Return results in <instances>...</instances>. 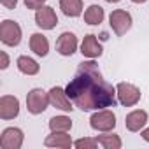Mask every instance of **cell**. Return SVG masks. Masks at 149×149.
I'll return each instance as SVG.
<instances>
[{"label":"cell","mask_w":149,"mask_h":149,"mask_svg":"<svg viewBox=\"0 0 149 149\" xmlns=\"http://www.w3.org/2000/svg\"><path fill=\"white\" fill-rule=\"evenodd\" d=\"M65 91L81 111H100L114 107L118 102L116 88L104 79L98 65L91 58L79 63L76 76L70 79Z\"/></svg>","instance_id":"1"},{"label":"cell","mask_w":149,"mask_h":149,"mask_svg":"<svg viewBox=\"0 0 149 149\" xmlns=\"http://www.w3.org/2000/svg\"><path fill=\"white\" fill-rule=\"evenodd\" d=\"M51 104L49 100V91H44L42 88H33L26 95V109L30 114H42L47 105Z\"/></svg>","instance_id":"2"},{"label":"cell","mask_w":149,"mask_h":149,"mask_svg":"<svg viewBox=\"0 0 149 149\" xmlns=\"http://www.w3.org/2000/svg\"><path fill=\"white\" fill-rule=\"evenodd\" d=\"M21 37H23V32H21V26L13 21V19H4L0 23V40L6 46H18L21 42Z\"/></svg>","instance_id":"3"},{"label":"cell","mask_w":149,"mask_h":149,"mask_svg":"<svg viewBox=\"0 0 149 149\" xmlns=\"http://www.w3.org/2000/svg\"><path fill=\"white\" fill-rule=\"evenodd\" d=\"M90 126L97 132H111L116 128V114L109 109H100L91 114Z\"/></svg>","instance_id":"4"},{"label":"cell","mask_w":149,"mask_h":149,"mask_svg":"<svg viewBox=\"0 0 149 149\" xmlns=\"http://www.w3.org/2000/svg\"><path fill=\"white\" fill-rule=\"evenodd\" d=\"M132 23H133L132 14H130L128 11H123V9H116V11H112L111 16H109V25H111L112 32H114L116 35H119V37L125 35V33L132 28Z\"/></svg>","instance_id":"5"},{"label":"cell","mask_w":149,"mask_h":149,"mask_svg":"<svg viewBox=\"0 0 149 149\" xmlns=\"http://www.w3.org/2000/svg\"><path fill=\"white\" fill-rule=\"evenodd\" d=\"M116 91H118V100H119V104L125 105V107H132V105L139 104V100H140V97H142L140 90H139L135 84H132V83H119V84L116 86Z\"/></svg>","instance_id":"6"},{"label":"cell","mask_w":149,"mask_h":149,"mask_svg":"<svg viewBox=\"0 0 149 149\" xmlns=\"http://www.w3.org/2000/svg\"><path fill=\"white\" fill-rule=\"evenodd\" d=\"M23 140H25L23 130L16 128V126L6 128L2 132V135H0V146L4 149H19L23 146Z\"/></svg>","instance_id":"7"},{"label":"cell","mask_w":149,"mask_h":149,"mask_svg":"<svg viewBox=\"0 0 149 149\" xmlns=\"http://www.w3.org/2000/svg\"><path fill=\"white\" fill-rule=\"evenodd\" d=\"M35 23L42 30H53L58 23V16H56L54 9L51 6H42L35 13Z\"/></svg>","instance_id":"8"},{"label":"cell","mask_w":149,"mask_h":149,"mask_svg":"<svg viewBox=\"0 0 149 149\" xmlns=\"http://www.w3.org/2000/svg\"><path fill=\"white\" fill-rule=\"evenodd\" d=\"M49 100H51V105L53 107H56V109H60L63 112H70L74 109L72 107L74 102L70 100V97L67 95V91L63 88H60V86H53L49 90Z\"/></svg>","instance_id":"9"},{"label":"cell","mask_w":149,"mask_h":149,"mask_svg":"<svg viewBox=\"0 0 149 149\" xmlns=\"http://www.w3.org/2000/svg\"><path fill=\"white\" fill-rule=\"evenodd\" d=\"M77 37L76 33H72V32H63L58 40H56V51L61 54V56H72L74 53L77 51Z\"/></svg>","instance_id":"10"},{"label":"cell","mask_w":149,"mask_h":149,"mask_svg":"<svg viewBox=\"0 0 149 149\" xmlns=\"http://www.w3.org/2000/svg\"><path fill=\"white\" fill-rule=\"evenodd\" d=\"M19 114V100L13 95H4L0 98V118L4 121L14 119Z\"/></svg>","instance_id":"11"},{"label":"cell","mask_w":149,"mask_h":149,"mask_svg":"<svg viewBox=\"0 0 149 149\" xmlns=\"http://www.w3.org/2000/svg\"><path fill=\"white\" fill-rule=\"evenodd\" d=\"M81 53H83V56L91 58V60H95V58L102 56L104 49H102V44L98 42L97 35L88 33V35L83 39V42H81Z\"/></svg>","instance_id":"12"},{"label":"cell","mask_w":149,"mask_h":149,"mask_svg":"<svg viewBox=\"0 0 149 149\" xmlns=\"http://www.w3.org/2000/svg\"><path fill=\"white\" fill-rule=\"evenodd\" d=\"M147 119H149L147 112L137 109V111H132L130 114H126L125 126H126V130H130V132H140V130H144V126L147 125Z\"/></svg>","instance_id":"13"},{"label":"cell","mask_w":149,"mask_h":149,"mask_svg":"<svg viewBox=\"0 0 149 149\" xmlns=\"http://www.w3.org/2000/svg\"><path fill=\"white\" fill-rule=\"evenodd\" d=\"M44 146L47 147H61V149H70L74 146L68 132H51L46 140H44Z\"/></svg>","instance_id":"14"},{"label":"cell","mask_w":149,"mask_h":149,"mask_svg":"<svg viewBox=\"0 0 149 149\" xmlns=\"http://www.w3.org/2000/svg\"><path fill=\"white\" fill-rule=\"evenodd\" d=\"M30 49L37 56H47V53H49V40H47V37L42 35V33H32V37H30Z\"/></svg>","instance_id":"15"},{"label":"cell","mask_w":149,"mask_h":149,"mask_svg":"<svg viewBox=\"0 0 149 149\" xmlns=\"http://www.w3.org/2000/svg\"><path fill=\"white\" fill-rule=\"evenodd\" d=\"M16 65H18V70L21 74H25V76H35V74H39V70H40V65L33 58L25 56V54L16 60Z\"/></svg>","instance_id":"16"},{"label":"cell","mask_w":149,"mask_h":149,"mask_svg":"<svg viewBox=\"0 0 149 149\" xmlns=\"http://www.w3.org/2000/svg\"><path fill=\"white\" fill-rule=\"evenodd\" d=\"M60 9L68 18H77L83 14V0H60Z\"/></svg>","instance_id":"17"},{"label":"cell","mask_w":149,"mask_h":149,"mask_svg":"<svg viewBox=\"0 0 149 149\" xmlns=\"http://www.w3.org/2000/svg\"><path fill=\"white\" fill-rule=\"evenodd\" d=\"M104 18H105V13H104V9L100 7V6H97V4H93V6H90L86 11H84V21L88 23V25H100L102 21H104Z\"/></svg>","instance_id":"18"},{"label":"cell","mask_w":149,"mask_h":149,"mask_svg":"<svg viewBox=\"0 0 149 149\" xmlns=\"http://www.w3.org/2000/svg\"><path fill=\"white\" fill-rule=\"evenodd\" d=\"M49 128H51V132H70L72 121L68 116H54L49 119Z\"/></svg>","instance_id":"19"},{"label":"cell","mask_w":149,"mask_h":149,"mask_svg":"<svg viewBox=\"0 0 149 149\" xmlns=\"http://www.w3.org/2000/svg\"><path fill=\"white\" fill-rule=\"evenodd\" d=\"M97 140H98V146H102L104 149H119V147L123 146V142H121L119 135H116V133L98 135V137H97Z\"/></svg>","instance_id":"20"},{"label":"cell","mask_w":149,"mask_h":149,"mask_svg":"<svg viewBox=\"0 0 149 149\" xmlns=\"http://www.w3.org/2000/svg\"><path fill=\"white\" fill-rule=\"evenodd\" d=\"M98 146V140L97 139H79V140H76L74 142V147H77V149H83V147H86V149H95Z\"/></svg>","instance_id":"21"},{"label":"cell","mask_w":149,"mask_h":149,"mask_svg":"<svg viewBox=\"0 0 149 149\" xmlns=\"http://www.w3.org/2000/svg\"><path fill=\"white\" fill-rule=\"evenodd\" d=\"M26 9H40L42 6H46V0H25Z\"/></svg>","instance_id":"22"},{"label":"cell","mask_w":149,"mask_h":149,"mask_svg":"<svg viewBox=\"0 0 149 149\" xmlns=\"http://www.w3.org/2000/svg\"><path fill=\"white\" fill-rule=\"evenodd\" d=\"M0 58H2L0 68H2V70H6V68L9 67V56H7V53H6V51H0Z\"/></svg>","instance_id":"23"},{"label":"cell","mask_w":149,"mask_h":149,"mask_svg":"<svg viewBox=\"0 0 149 149\" xmlns=\"http://www.w3.org/2000/svg\"><path fill=\"white\" fill-rule=\"evenodd\" d=\"M0 4H2L6 9H16L18 0H0Z\"/></svg>","instance_id":"24"},{"label":"cell","mask_w":149,"mask_h":149,"mask_svg":"<svg viewBox=\"0 0 149 149\" xmlns=\"http://www.w3.org/2000/svg\"><path fill=\"white\" fill-rule=\"evenodd\" d=\"M140 135H142V139H144L146 142H149V126L144 128V130H140Z\"/></svg>","instance_id":"25"},{"label":"cell","mask_w":149,"mask_h":149,"mask_svg":"<svg viewBox=\"0 0 149 149\" xmlns=\"http://www.w3.org/2000/svg\"><path fill=\"white\" fill-rule=\"evenodd\" d=\"M133 4H144V2H147V0H132Z\"/></svg>","instance_id":"26"},{"label":"cell","mask_w":149,"mask_h":149,"mask_svg":"<svg viewBox=\"0 0 149 149\" xmlns=\"http://www.w3.org/2000/svg\"><path fill=\"white\" fill-rule=\"evenodd\" d=\"M100 39H102V40H107V39H109V37H107V33H105V32H104V33H102V35H100Z\"/></svg>","instance_id":"27"},{"label":"cell","mask_w":149,"mask_h":149,"mask_svg":"<svg viewBox=\"0 0 149 149\" xmlns=\"http://www.w3.org/2000/svg\"><path fill=\"white\" fill-rule=\"evenodd\" d=\"M105 2H109V4H118L119 0H105Z\"/></svg>","instance_id":"28"}]
</instances>
